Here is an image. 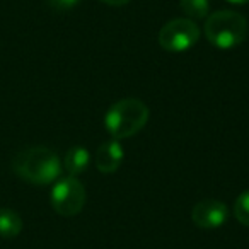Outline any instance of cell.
<instances>
[{
  "mask_svg": "<svg viewBox=\"0 0 249 249\" xmlns=\"http://www.w3.org/2000/svg\"><path fill=\"white\" fill-rule=\"evenodd\" d=\"M200 38V29L191 19H173L162 26L159 31V45L166 52L179 53L186 52L196 45Z\"/></svg>",
  "mask_w": 249,
  "mask_h": 249,
  "instance_id": "cell-5",
  "label": "cell"
},
{
  "mask_svg": "<svg viewBox=\"0 0 249 249\" xmlns=\"http://www.w3.org/2000/svg\"><path fill=\"white\" fill-rule=\"evenodd\" d=\"M229 218L227 205L217 200L198 201L191 210V220L201 229H217Z\"/></svg>",
  "mask_w": 249,
  "mask_h": 249,
  "instance_id": "cell-6",
  "label": "cell"
},
{
  "mask_svg": "<svg viewBox=\"0 0 249 249\" xmlns=\"http://www.w3.org/2000/svg\"><path fill=\"white\" fill-rule=\"evenodd\" d=\"M124 159V154H123V147L118 140H107L104 142L103 145L97 149L96 152V167L104 174H109L118 171V167L121 166Z\"/></svg>",
  "mask_w": 249,
  "mask_h": 249,
  "instance_id": "cell-7",
  "label": "cell"
},
{
  "mask_svg": "<svg viewBox=\"0 0 249 249\" xmlns=\"http://www.w3.org/2000/svg\"><path fill=\"white\" fill-rule=\"evenodd\" d=\"M101 2L106 5H113V7H120V5L128 4L130 0H101Z\"/></svg>",
  "mask_w": 249,
  "mask_h": 249,
  "instance_id": "cell-13",
  "label": "cell"
},
{
  "mask_svg": "<svg viewBox=\"0 0 249 249\" xmlns=\"http://www.w3.org/2000/svg\"><path fill=\"white\" fill-rule=\"evenodd\" d=\"M89 162L90 156L84 147H72L65 154V159H63V166H65L67 173L70 176H77V174L84 173L89 167Z\"/></svg>",
  "mask_w": 249,
  "mask_h": 249,
  "instance_id": "cell-8",
  "label": "cell"
},
{
  "mask_svg": "<svg viewBox=\"0 0 249 249\" xmlns=\"http://www.w3.org/2000/svg\"><path fill=\"white\" fill-rule=\"evenodd\" d=\"M12 169L21 179L45 186L58 179L62 166L58 156L53 150L46 147H31L14 157Z\"/></svg>",
  "mask_w": 249,
  "mask_h": 249,
  "instance_id": "cell-1",
  "label": "cell"
},
{
  "mask_svg": "<svg viewBox=\"0 0 249 249\" xmlns=\"http://www.w3.org/2000/svg\"><path fill=\"white\" fill-rule=\"evenodd\" d=\"M46 2L55 11H69V9L75 7L80 0H46Z\"/></svg>",
  "mask_w": 249,
  "mask_h": 249,
  "instance_id": "cell-12",
  "label": "cell"
},
{
  "mask_svg": "<svg viewBox=\"0 0 249 249\" xmlns=\"http://www.w3.org/2000/svg\"><path fill=\"white\" fill-rule=\"evenodd\" d=\"M50 201H52L53 210L58 215L73 217L86 205V188L79 179H75V176L62 178L53 186Z\"/></svg>",
  "mask_w": 249,
  "mask_h": 249,
  "instance_id": "cell-4",
  "label": "cell"
},
{
  "mask_svg": "<svg viewBox=\"0 0 249 249\" xmlns=\"http://www.w3.org/2000/svg\"><path fill=\"white\" fill-rule=\"evenodd\" d=\"M231 4H237V5H244V4H249V0H227Z\"/></svg>",
  "mask_w": 249,
  "mask_h": 249,
  "instance_id": "cell-14",
  "label": "cell"
},
{
  "mask_svg": "<svg viewBox=\"0 0 249 249\" xmlns=\"http://www.w3.org/2000/svg\"><path fill=\"white\" fill-rule=\"evenodd\" d=\"M205 36L220 50L235 48L248 36V21L239 12L217 11L205 21Z\"/></svg>",
  "mask_w": 249,
  "mask_h": 249,
  "instance_id": "cell-3",
  "label": "cell"
},
{
  "mask_svg": "<svg viewBox=\"0 0 249 249\" xmlns=\"http://www.w3.org/2000/svg\"><path fill=\"white\" fill-rule=\"evenodd\" d=\"M234 215L239 224L248 225L249 227V190L242 191L237 196L234 205Z\"/></svg>",
  "mask_w": 249,
  "mask_h": 249,
  "instance_id": "cell-11",
  "label": "cell"
},
{
  "mask_svg": "<svg viewBox=\"0 0 249 249\" xmlns=\"http://www.w3.org/2000/svg\"><path fill=\"white\" fill-rule=\"evenodd\" d=\"M22 231V220L11 208H0V237H18Z\"/></svg>",
  "mask_w": 249,
  "mask_h": 249,
  "instance_id": "cell-9",
  "label": "cell"
},
{
  "mask_svg": "<svg viewBox=\"0 0 249 249\" xmlns=\"http://www.w3.org/2000/svg\"><path fill=\"white\" fill-rule=\"evenodd\" d=\"M181 9L193 19H205L210 11L208 0H181Z\"/></svg>",
  "mask_w": 249,
  "mask_h": 249,
  "instance_id": "cell-10",
  "label": "cell"
},
{
  "mask_svg": "<svg viewBox=\"0 0 249 249\" xmlns=\"http://www.w3.org/2000/svg\"><path fill=\"white\" fill-rule=\"evenodd\" d=\"M149 121V107L135 97H126L107 109L104 124L114 140L130 139L137 135Z\"/></svg>",
  "mask_w": 249,
  "mask_h": 249,
  "instance_id": "cell-2",
  "label": "cell"
}]
</instances>
